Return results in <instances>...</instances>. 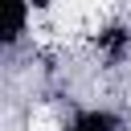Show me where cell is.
<instances>
[{"instance_id":"7a4b0ae2","label":"cell","mask_w":131,"mask_h":131,"mask_svg":"<svg viewBox=\"0 0 131 131\" xmlns=\"http://www.w3.org/2000/svg\"><path fill=\"white\" fill-rule=\"evenodd\" d=\"M90 53L102 66H123L131 57V25L127 20H102L90 33Z\"/></svg>"},{"instance_id":"6da1fadb","label":"cell","mask_w":131,"mask_h":131,"mask_svg":"<svg viewBox=\"0 0 131 131\" xmlns=\"http://www.w3.org/2000/svg\"><path fill=\"white\" fill-rule=\"evenodd\" d=\"M57 131H131V123L111 102H70L57 115Z\"/></svg>"}]
</instances>
